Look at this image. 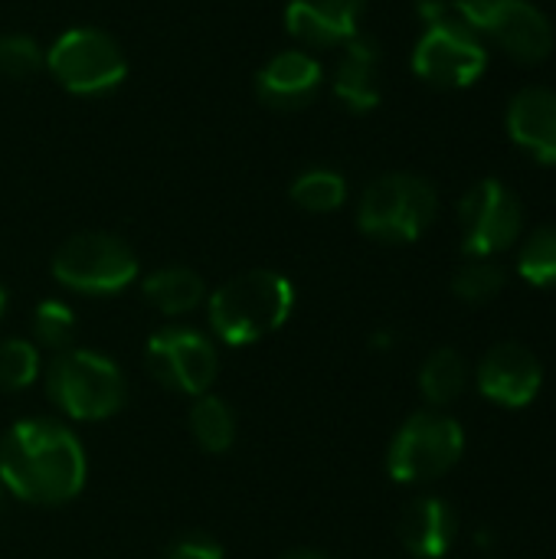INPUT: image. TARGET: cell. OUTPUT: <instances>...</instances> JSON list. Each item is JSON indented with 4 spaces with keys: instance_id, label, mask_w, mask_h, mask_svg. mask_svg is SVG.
Listing matches in <instances>:
<instances>
[{
    "instance_id": "cell-6",
    "label": "cell",
    "mask_w": 556,
    "mask_h": 559,
    "mask_svg": "<svg viewBox=\"0 0 556 559\" xmlns=\"http://www.w3.org/2000/svg\"><path fill=\"white\" fill-rule=\"evenodd\" d=\"M462 452L465 432L459 419L442 409H419L397 429L387 452V472L400 485H426L452 472Z\"/></svg>"
},
{
    "instance_id": "cell-14",
    "label": "cell",
    "mask_w": 556,
    "mask_h": 559,
    "mask_svg": "<svg viewBox=\"0 0 556 559\" xmlns=\"http://www.w3.org/2000/svg\"><path fill=\"white\" fill-rule=\"evenodd\" d=\"M367 0H288L285 29L315 49L344 46L360 33Z\"/></svg>"
},
{
    "instance_id": "cell-19",
    "label": "cell",
    "mask_w": 556,
    "mask_h": 559,
    "mask_svg": "<svg viewBox=\"0 0 556 559\" xmlns=\"http://www.w3.org/2000/svg\"><path fill=\"white\" fill-rule=\"evenodd\" d=\"M187 426H190V436L193 442L210 452V455H226L233 445H236V413L233 406L216 396V393H203L190 403L187 409Z\"/></svg>"
},
{
    "instance_id": "cell-1",
    "label": "cell",
    "mask_w": 556,
    "mask_h": 559,
    "mask_svg": "<svg viewBox=\"0 0 556 559\" xmlns=\"http://www.w3.org/2000/svg\"><path fill=\"white\" fill-rule=\"evenodd\" d=\"M88 455L82 439L59 419H20L0 439V485L10 498L59 508L82 495Z\"/></svg>"
},
{
    "instance_id": "cell-7",
    "label": "cell",
    "mask_w": 556,
    "mask_h": 559,
    "mask_svg": "<svg viewBox=\"0 0 556 559\" xmlns=\"http://www.w3.org/2000/svg\"><path fill=\"white\" fill-rule=\"evenodd\" d=\"M49 75L72 95H108L128 75V56L98 26H72L46 49Z\"/></svg>"
},
{
    "instance_id": "cell-2",
    "label": "cell",
    "mask_w": 556,
    "mask_h": 559,
    "mask_svg": "<svg viewBox=\"0 0 556 559\" xmlns=\"http://www.w3.org/2000/svg\"><path fill=\"white\" fill-rule=\"evenodd\" d=\"M295 311V285L275 269H249L226 278L206 295L213 334L229 347H249L288 324Z\"/></svg>"
},
{
    "instance_id": "cell-4",
    "label": "cell",
    "mask_w": 556,
    "mask_h": 559,
    "mask_svg": "<svg viewBox=\"0 0 556 559\" xmlns=\"http://www.w3.org/2000/svg\"><path fill=\"white\" fill-rule=\"evenodd\" d=\"M439 216V193L419 174H383L360 193L357 226L377 242H416Z\"/></svg>"
},
{
    "instance_id": "cell-17",
    "label": "cell",
    "mask_w": 556,
    "mask_h": 559,
    "mask_svg": "<svg viewBox=\"0 0 556 559\" xmlns=\"http://www.w3.org/2000/svg\"><path fill=\"white\" fill-rule=\"evenodd\" d=\"M397 534H400V544L416 559H442L456 544L459 518L449 508V501L426 495L406 504V511L400 514Z\"/></svg>"
},
{
    "instance_id": "cell-16",
    "label": "cell",
    "mask_w": 556,
    "mask_h": 559,
    "mask_svg": "<svg viewBox=\"0 0 556 559\" xmlns=\"http://www.w3.org/2000/svg\"><path fill=\"white\" fill-rule=\"evenodd\" d=\"M331 88H334V98L354 115H367L380 105V46H377V39L357 33L351 43H344V52L331 75Z\"/></svg>"
},
{
    "instance_id": "cell-29",
    "label": "cell",
    "mask_w": 556,
    "mask_h": 559,
    "mask_svg": "<svg viewBox=\"0 0 556 559\" xmlns=\"http://www.w3.org/2000/svg\"><path fill=\"white\" fill-rule=\"evenodd\" d=\"M3 311H7V288L0 285V318H3Z\"/></svg>"
},
{
    "instance_id": "cell-10",
    "label": "cell",
    "mask_w": 556,
    "mask_h": 559,
    "mask_svg": "<svg viewBox=\"0 0 556 559\" xmlns=\"http://www.w3.org/2000/svg\"><path fill=\"white\" fill-rule=\"evenodd\" d=\"M459 229L469 259H495L521 239L524 206L508 183L495 177L478 180L459 200Z\"/></svg>"
},
{
    "instance_id": "cell-28",
    "label": "cell",
    "mask_w": 556,
    "mask_h": 559,
    "mask_svg": "<svg viewBox=\"0 0 556 559\" xmlns=\"http://www.w3.org/2000/svg\"><path fill=\"white\" fill-rule=\"evenodd\" d=\"M282 559H331V557H328V554H321V550H308V547H301V550L285 554Z\"/></svg>"
},
{
    "instance_id": "cell-9",
    "label": "cell",
    "mask_w": 556,
    "mask_h": 559,
    "mask_svg": "<svg viewBox=\"0 0 556 559\" xmlns=\"http://www.w3.org/2000/svg\"><path fill=\"white\" fill-rule=\"evenodd\" d=\"M144 367L164 390L197 400L210 393L220 373V354H216V344L203 331L170 324L147 337Z\"/></svg>"
},
{
    "instance_id": "cell-30",
    "label": "cell",
    "mask_w": 556,
    "mask_h": 559,
    "mask_svg": "<svg viewBox=\"0 0 556 559\" xmlns=\"http://www.w3.org/2000/svg\"><path fill=\"white\" fill-rule=\"evenodd\" d=\"M3 504H7V488L0 485V518H3Z\"/></svg>"
},
{
    "instance_id": "cell-26",
    "label": "cell",
    "mask_w": 556,
    "mask_h": 559,
    "mask_svg": "<svg viewBox=\"0 0 556 559\" xmlns=\"http://www.w3.org/2000/svg\"><path fill=\"white\" fill-rule=\"evenodd\" d=\"M46 69V49L26 33H3L0 36V79L23 82Z\"/></svg>"
},
{
    "instance_id": "cell-18",
    "label": "cell",
    "mask_w": 556,
    "mask_h": 559,
    "mask_svg": "<svg viewBox=\"0 0 556 559\" xmlns=\"http://www.w3.org/2000/svg\"><path fill=\"white\" fill-rule=\"evenodd\" d=\"M141 295L154 311L167 318H180V314L197 311L206 301V282L200 278V272L187 265H164L144 275Z\"/></svg>"
},
{
    "instance_id": "cell-15",
    "label": "cell",
    "mask_w": 556,
    "mask_h": 559,
    "mask_svg": "<svg viewBox=\"0 0 556 559\" xmlns=\"http://www.w3.org/2000/svg\"><path fill=\"white\" fill-rule=\"evenodd\" d=\"M508 138L537 164L556 167V88L524 85L511 95L505 111Z\"/></svg>"
},
{
    "instance_id": "cell-27",
    "label": "cell",
    "mask_w": 556,
    "mask_h": 559,
    "mask_svg": "<svg viewBox=\"0 0 556 559\" xmlns=\"http://www.w3.org/2000/svg\"><path fill=\"white\" fill-rule=\"evenodd\" d=\"M164 559H226V550L213 534L190 531V534H180L167 544Z\"/></svg>"
},
{
    "instance_id": "cell-3",
    "label": "cell",
    "mask_w": 556,
    "mask_h": 559,
    "mask_svg": "<svg viewBox=\"0 0 556 559\" xmlns=\"http://www.w3.org/2000/svg\"><path fill=\"white\" fill-rule=\"evenodd\" d=\"M43 380L52 406L72 423L111 419L128 403L125 370L92 347H69L52 354L49 367L43 370Z\"/></svg>"
},
{
    "instance_id": "cell-22",
    "label": "cell",
    "mask_w": 556,
    "mask_h": 559,
    "mask_svg": "<svg viewBox=\"0 0 556 559\" xmlns=\"http://www.w3.org/2000/svg\"><path fill=\"white\" fill-rule=\"evenodd\" d=\"M43 377V354L29 337L0 341V393L29 390Z\"/></svg>"
},
{
    "instance_id": "cell-25",
    "label": "cell",
    "mask_w": 556,
    "mask_h": 559,
    "mask_svg": "<svg viewBox=\"0 0 556 559\" xmlns=\"http://www.w3.org/2000/svg\"><path fill=\"white\" fill-rule=\"evenodd\" d=\"M518 272L534 288H556V223L534 229L521 252H518Z\"/></svg>"
},
{
    "instance_id": "cell-11",
    "label": "cell",
    "mask_w": 556,
    "mask_h": 559,
    "mask_svg": "<svg viewBox=\"0 0 556 559\" xmlns=\"http://www.w3.org/2000/svg\"><path fill=\"white\" fill-rule=\"evenodd\" d=\"M475 29L521 66L544 62L556 46L551 16L531 0H495L475 20Z\"/></svg>"
},
{
    "instance_id": "cell-5",
    "label": "cell",
    "mask_w": 556,
    "mask_h": 559,
    "mask_svg": "<svg viewBox=\"0 0 556 559\" xmlns=\"http://www.w3.org/2000/svg\"><path fill=\"white\" fill-rule=\"evenodd\" d=\"M138 272L134 249L115 233H75L52 255V278L88 298L121 295L134 285Z\"/></svg>"
},
{
    "instance_id": "cell-12",
    "label": "cell",
    "mask_w": 556,
    "mask_h": 559,
    "mask_svg": "<svg viewBox=\"0 0 556 559\" xmlns=\"http://www.w3.org/2000/svg\"><path fill=\"white\" fill-rule=\"evenodd\" d=\"M475 383L485 400L505 409H524L544 386V364L524 344L501 341L478 360Z\"/></svg>"
},
{
    "instance_id": "cell-20",
    "label": "cell",
    "mask_w": 556,
    "mask_h": 559,
    "mask_svg": "<svg viewBox=\"0 0 556 559\" xmlns=\"http://www.w3.org/2000/svg\"><path fill=\"white\" fill-rule=\"evenodd\" d=\"M469 386V360L456 347L433 350L419 367V390L433 409L452 406Z\"/></svg>"
},
{
    "instance_id": "cell-23",
    "label": "cell",
    "mask_w": 556,
    "mask_h": 559,
    "mask_svg": "<svg viewBox=\"0 0 556 559\" xmlns=\"http://www.w3.org/2000/svg\"><path fill=\"white\" fill-rule=\"evenodd\" d=\"M29 331H33L36 347L52 350V354L69 350L75 347V311L59 298H46L33 308Z\"/></svg>"
},
{
    "instance_id": "cell-24",
    "label": "cell",
    "mask_w": 556,
    "mask_h": 559,
    "mask_svg": "<svg viewBox=\"0 0 556 559\" xmlns=\"http://www.w3.org/2000/svg\"><path fill=\"white\" fill-rule=\"evenodd\" d=\"M508 285V272L495 259H472L452 275V292L465 305H488Z\"/></svg>"
},
{
    "instance_id": "cell-13",
    "label": "cell",
    "mask_w": 556,
    "mask_h": 559,
    "mask_svg": "<svg viewBox=\"0 0 556 559\" xmlns=\"http://www.w3.org/2000/svg\"><path fill=\"white\" fill-rule=\"evenodd\" d=\"M324 85V66L308 49H282L256 72V95L265 108L301 111Z\"/></svg>"
},
{
    "instance_id": "cell-8",
    "label": "cell",
    "mask_w": 556,
    "mask_h": 559,
    "mask_svg": "<svg viewBox=\"0 0 556 559\" xmlns=\"http://www.w3.org/2000/svg\"><path fill=\"white\" fill-rule=\"evenodd\" d=\"M488 69V43L452 7V13L426 23L413 49V72L439 88H469Z\"/></svg>"
},
{
    "instance_id": "cell-21",
    "label": "cell",
    "mask_w": 556,
    "mask_h": 559,
    "mask_svg": "<svg viewBox=\"0 0 556 559\" xmlns=\"http://www.w3.org/2000/svg\"><path fill=\"white\" fill-rule=\"evenodd\" d=\"M288 197H292V203L301 206L305 213H334V210H341L344 200H347V180H344L338 170L311 167V170H301V174L292 180Z\"/></svg>"
}]
</instances>
